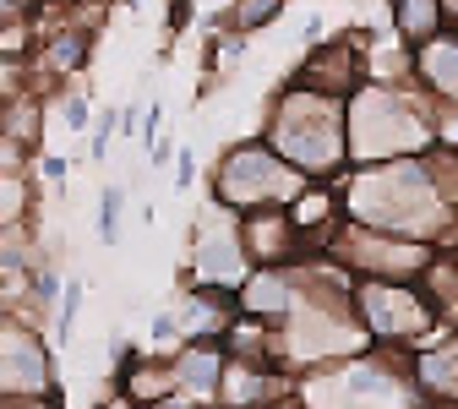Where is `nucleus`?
<instances>
[{
    "label": "nucleus",
    "instance_id": "10",
    "mask_svg": "<svg viewBox=\"0 0 458 409\" xmlns=\"http://www.w3.org/2000/svg\"><path fill=\"white\" fill-rule=\"evenodd\" d=\"M278 409H295V404H278Z\"/></svg>",
    "mask_w": 458,
    "mask_h": 409
},
{
    "label": "nucleus",
    "instance_id": "2",
    "mask_svg": "<svg viewBox=\"0 0 458 409\" xmlns=\"http://www.w3.org/2000/svg\"><path fill=\"white\" fill-rule=\"evenodd\" d=\"M360 317L371 333L382 338H410L420 328H431V306L415 295V289H398V284H371L360 289Z\"/></svg>",
    "mask_w": 458,
    "mask_h": 409
},
{
    "label": "nucleus",
    "instance_id": "9",
    "mask_svg": "<svg viewBox=\"0 0 458 409\" xmlns=\"http://www.w3.org/2000/svg\"><path fill=\"white\" fill-rule=\"evenodd\" d=\"M437 409H458V404H437Z\"/></svg>",
    "mask_w": 458,
    "mask_h": 409
},
{
    "label": "nucleus",
    "instance_id": "7",
    "mask_svg": "<svg viewBox=\"0 0 458 409\" xmlns=\"http://www.w3.org/2000/svg\"><path fill=\"white\" fill-rule=\"evenodd\" d=\"M273 12H278V0H235V17H229V22H235V28H257Z\"/></svg>",
    "mask_w": 458,
    "mask_h": 409
},
{
    "label": "nucleus",
    "instance_id": "5",
    "mask_svg": "<svg viewBox=\"0 0 458 409\" xmlns=\"http://www.w3.org/2000/svg\"><path fill=\"white\" fill-rule=\"evenodd\" d=\"M415 377H420L431 393H442V398H458V344H453V349H442V355H426Z\"/></svg>",
    "mask_w": 458,
    "mask_h": 409
},
{
    "label": "nucleus",
    "instance_id": "8",
    "mask_svg": "<svg viewBox=\"0 0 458 409\" xmlns=\"http://www.w3.org/2000/svg\"><path fill=\"white\" fill-rule=\"evenodd\" d=\"M114 229H121V192L104 197V241H114Z\"/></svg>",
    "mask_w": 458,
    "mask_h": 409
},
{
    "label": "nucleus",
    "instance_id": "3",
    "mask_svg": "<svg viewBox=\"0 0 458 409\" xmlns=\"http://www.w3.org/2000/svg\"><path fill=\"white\" fill-rule=\"evenodd\" d=\"M17 388H22V393H44V388H49V377H44V355H38V344H33L28 333L6 328V393L17 398Z\"/></svg>",
    "mask_w": 458,
    "mask_h": 409
},
{
    "label": "nucleus",
    "instance_id": "1",
    "mask_svg": "<svg viewBox=\"0 0 458 409\" xmlns=\"http://www.w3.org/2000/svg\"><path fill=\"white\" fill-rule=\"evenodd\" d=\"M218 192L229 197V202H290L295 192H301V175L295 169H278L267 153H257V148H246V153H235L224 164V175H218Z\"/></svg>",
    "mask_w": 458,
    "mask_h": 409
},
{
    "label": "nucleus",
    "instance_id": "6",
    "mask_svg": "<svg viewBox=\"0 0 458 409\" xmlns=\"http://www.w3.org/2000/svg\"><path fill=\"white\" fill-rule=\"evenodd\" d=\"M398 17H404V28H410L415 38H426L431 22H437V17H431V0H398Z\"/></svg>",
    "mask_w": 458,
    "mask_h": 409
},
{
    "label": "nucleus",
    "instance_id": "4",
    "mask_svg": "<svg viewBox=\"0 0 458 409\" xmlns=\"http://www.w3.org/2000/svg\"><path fill=\"white\" fill-rule=\"evenodd\" d=\"M273 393H284V382L278 377H262V366H224V398L235 404V409H257V404H267Z\"/></svg>",
    "mask_w": 458,
    "mask_h": 409
}]
</instances>
